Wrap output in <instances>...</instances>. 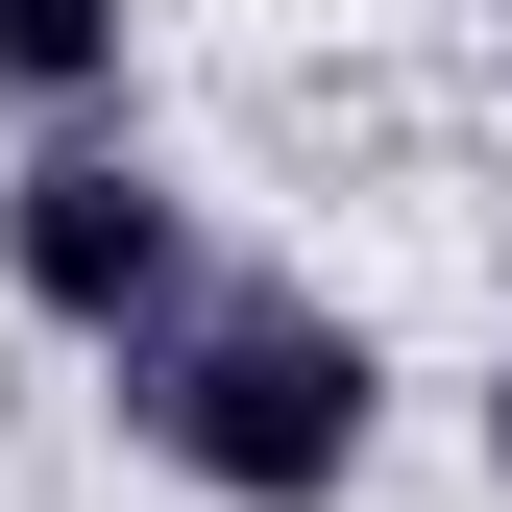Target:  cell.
Instances as JSON below:
<instances>
[{
	"label": "cell",
	"mask_w": 512,
	"mask_h": 512,
	"mask_svg": "<svg viewBox=\"0 0 512 512\" xmlns=\"http://www.w3.org/2000/svg\"><path fill=\"white\" fill-rule=\"evenodd\" d=\"M122 74H147V0H0V98H25L49 147H98Z\"/></svg>",
	"instance_id": "obj_3"
},
{
	"label": "cell",
	"mask_w": 512,
	"mask_h": 512,
	"mask_svg": "<svg viewBox=\"0 0 512 512\" xmlns=\"http://www.w3.org/2000/svg\"><path fill=\"white\" fill-rule=\"evenodd\" d=\"M0 293H25L49 342H98V366H122V342H171L220 269H196V196L98 122V147H25V171H0Z\"/></svg>",
	"instance_id": "obj_2"
},
{
	"label": "cell",
	"mask_w": 512,
	"mask_h": 512,
	"mask_svg": "<svg viewBox=\"0 0 512 512\" xmlns=\"http://www.w3.org/2000/svg\"><path fill=\"white\" fill-rule=\"evenodd\" d=\"M122 439L220 512H342L366 439H391V342L317 293H196L171 342H122Z\"/></svg>",
	"instance_id": "obj_1"
},
{
	"label": "cell",
	"mask_w": 512,
	"mask_h": 512,
	"mask_svg": "<svg viewBox=\"0 0 512 512\" xmlns=\"http://www.w3.org/2000/svg\"><path fill=\"white\" fill-rule=\"evenodd\" d=\"M488 415H512V391H488Z\"/></svg>",
	"instance_id": "obj_4"
}]
</instances>
